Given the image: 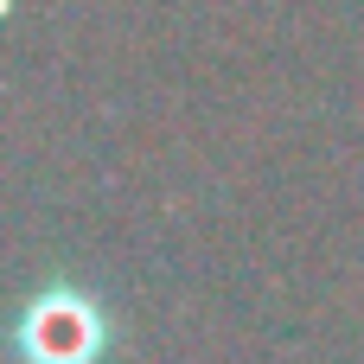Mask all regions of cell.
Returning <instances> with one entry per match:
<instances>
[{
    "label": "cell",
    "mask_w": 364,
    "mask_h": 364,
    "mask_svg": "<svg viewBox=\"0 0 364 364\" xmlns=\"http://www.w3.org/2000/svg\"><path fill=\"white\" fill-rule=\"evenodd\" d=\"M26 364H102L115 346V326L102 314L96 294H83L77 282H45L26 307H19V333H13Z\"/></svg>",
    "instance_id": "1"
}]
</instances>
